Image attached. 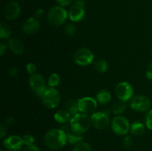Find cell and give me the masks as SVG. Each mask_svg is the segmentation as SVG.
<instances>
[{
    "label": "cell",
    "mask_w": 152,
    "mask_h": 151,
    "mask_svg": "<svg viewBox=\"0 0 152 151\" xmlns=\"http://www.w3.org/2000/svg\"><path fill=\"white\" fill-rule=\"evenodd\" d=\"M1 151H2V150H1Z\"/></svg>",
    "instance_id": "42"
},
{
    "label": "cell",
    "mask_w": 152,
    "mask_h": 151,
    "mask_svg": "<svg viewBox=\"0 0 152 151\" xmlns=\"http://www.w3.org/2000/svg\"><path fill=\"white\" fill-rule=\"evenodd\" d=\"M130 124L125 117L117 115L111 121V128L114 133L119 136L126 135L130 130Z\"/></svg>",
    "instance_id": "7"
},
{
    "label": "cell",
    "mask_w": 152,
    "mask_h": 151,
    "mask_svg": "<svg viewBox=\"0 0 152 151\" xmlns=\"http://www.w3.org/2000/svg\"><path fill=\"white\" fill-rule=\"evenodd\" d=\"M73 151H91V147L89 144L84 142H80V143L75 144Z\"/></svg>",
    "instance_id": "26"
},
{
    "label": "cell",
    "mask_w": 152,
    "mask_h": 151,
    "mask_svg": "<svg viewBox=\"0 0 152 151\" xmlns=\"http://www.w3.org/2000/svg\"><path fill=\"white\" fill-rule=\"evenodd\" d=\"M75 4L76 5H78V6H80V7H83L85 5V2L83 1V0H77L75 2Z\"/></svg>",
    "instance_id": "40"
},
{
    "label": "cell",
    "mask_w": 152,
    "mask_h": 151,
    "mask_svg": "<svg viewBox=\"0 0 152 151\" xmlns=\"http://www.w3.org/2000/svg\"><path fill=\"white\" fill-rule=\"evenodd\" d=\"M130 131L132 135L136 136H140L145 133V126L139 121L132 123L130 127Z\"/></svg>",
    "instance_id": "20"
},
{
    "label": "cell",
    "mask_w": 152,
    "mask_h": 151,
    "mask_svg": "<svg viewBox=\"0 0 152 151\" xmlns=\"http://www.w3.org/2000/svg\"><path fill=\"white\" fill-rule=\"evenodd\" d=\"M145 74H146V76L148 79L152 80V62L149 64V65H148V68H147Z\"/></svg>",
    "instance_id": "33"
},
{
    "label": "cell",
    "mask_w": 152,
    "mask_h": 151,
    "mask_svg": "<svg viewBox=\"0 0 152 151\" xmlns=\"http://www.w3.org/2000/svg\"><path fill=\"white\" fill-rule=\"evenodd\" d=\"M23 151H41L39 150V148L37 146L34 144H31V145H27L25 147Z\"/></svg>",
    "instance_id": "32"
},
{
    "label": "cell",
    "mask_w": 152,
    "mask_h": 151,
    "mask_svg": "<svg viewBox=\"0 0 152 151\" xmlns=\"http://www.w3.org/2000/svg\"><path fill=\"white\" fill-rule=\"evenodd\" d=\"M86 15L84 8L78 5H73L68 12V17L72 22H80L83 20Z\"/></svg>",
    "instance_id": "15"
},
{
    "label": "cell",
    "mask_w": 152,
    "mask_h": 151,
    "mask_svg": "<svg viewBox=\"0 0 152 151\" xmlns=\"http://www.w3.org/2000/svg\"><path fill=\"white\" fill-rule=\"evenodd\" d=\"M20 11V7L16 1H10L4 8V16L8 20H13L19 16Z\"/></svg>",
    "instance_id": "13"
},
{
    "label": "cell",
    "mask_w": 152,
    "mask_h": 151,
    "mask_svg": "<svg viewBox=\"0 0 152 151\" xmlns=\"http://www.w3.org/2000/svg\"><path fill=\"white\" fill-rule=\"evenodd\" d=\"M48 85L51 87H56L60 82V77L57 73H52L48 78Z\"/></svg>",
    "instance_id": "25"
},
{
    "label": "cell",
    "mask_w": 152,
    "mask_h": 151,
    "mask_svg": "<svg viewBox=\"0 0 152 151\" xmlns=\"http://www.w3.org/2000/svg\"><path fill=\"white\" fill-rule=\"evenodd\" d=\"M123 146L126 148H129L132 147V144H133V140H132V138L131 136H126L124 138L123 141Z\"/></svg>",
    "instance_id": "30"
},
{
    "label": "cell",
    "mask_w": 152,
    "mask_h": 151,
    "mask_svg": "<svg viewBox=\"0 0 152 151\" xmlns=\"http://www.w3.org/2000/svg\"><path fill=\"white\" fill-rule=\"evenodd\" d=\"M129 105L134 110L138 112H145L150 109L151 102L147 96L139 95L132 98Z\"/></svg>",
    "instance_id": "9"
},
{
    "label": "cell",
    "mask_w": 152,
    "mask_h": 151,
    "mask_svg": "<svg viewBox=\"0 0 152 151\" xmlns=\"http://www.w3.org/2000/svg\"><path fill=\"white\" fill-rule=\"evenodd\" d=\"M68 16V13H67L65 9L59 6H55L49 10L48 13V20L51 25L58 27L65 23Z\"/></svg>",
    "instance_id": "3"
},
{
    "label": "cell",
    "mask_w": 152,
    "mask_h": 151,
    "mask_svg": "<svg viewBox=\"0 0 152 151\" xmlns=\"http://www.w3.org/2000/svg\"><path fill=\"white\" fill-rule=\"evenodd\" d=\"M39 21L34 17L29 18L22 25V30L26 34H34L39 30Z\"/></svg>",
    "instance_id": "14"
},
{
    "label": "cell",
    "mask_w": 152,
    "mask_h": 151,
    "mask_svg": "<svg viewBox=\"0 0 152 151\" xmlns=\"http://www.w3.org/2000/svg\"><path fill=\"white\" fill-rule=\"evenodd\" d=\"M4 147L10 151H19L24 144L22 138L18 136H10L6 138L3 142Z\"/></svg>",
    "instance_id": "12"
},
{
    "label": "cell",
    "mask_w": 152,
    "mask_h": 151,
    "mask_svg": "<svg viewBox=\"0 0 152 151\" xmlns=\"http://www.w3.org/2000/svg\"><path fill=\"white\" fill-rule=\"evenodd\" d=\"M67 142V135L62 129H52L48 131L45 136L46 146L53 150L62 148L66 144Z\"/></svg>",
    "instance_id": "1"
},
{
    "label": "cell",
    "mask_w": 152,
    "mask_h": 151,
    "mask_svg": "<svg viewBox=\"0 0 152 151\" xmlns=\"http://www.w3.org/2000/svg\"><path fill=\"white\" fill-rule=\"evenodd\" d=\"M126 109V102L122 100H119L114 104L112 107V112L116 115H120L123 113Z\"/></svg>",
    "instance_id": "22"
},
{
    "label": "cell",
    "mask_w": 152,
    "mask_h": 151,
    "mask_svg": "<svg viewBox=\"0 0 152 151\" xmlns=\"http://www.w3.org/2000/svg\"><path fill=\"white\" fill-rule=\"evenodd\" d=\"M94 56L91 50L86 47H81L75 51L74 54V60L77 65L80 66H87L93 62Z\"/></svg>",
    "instance_id": "5"
},
{
    "label": "cell",
    "mask_w": 152,
    "mask_h": 151,
    "mask_svg": "<svg viewBox=\"0 0 152 151\" xmlns=\"http://www.w3.org/2000/svg\"><path fill=\"white\" fill-rule=\"evenodd\" d=\"M91 119L86 113H77L70 120L69 126L71 130L78 134H82L87 132L91 125Z\"/></svg>",
    "instance_id": "2"
},
{
    "label": "cell",
    "mask_w": 152,
    "mask_h": 151,
    "mask_svg": "<svg viewBox=\"0 0 152 151\" xmlns=\"http://www.w3.org/2000/svg\"><path fill=\"white\" fill-rule=\"evenodd\" d=\"M111 100V95L108 90H102L96 94V101L101 105H106Z\"/></svg>",
    "instance_id": "18"
},
{
    "label": "cell",
    "mask_w": 152,
    "mask_h": 151,
    "mask_svg": "<svg viewBox=\"0 0 152 151\" xmlns=\"http://www.w3.org/2000/svg\"><path fill=\"white\" fill-rule=\"evenodd\" d=\"M80 112L83 113H91L97 107V102L91 97H84L77 101Z\"/></svg>",
    "instance_id": "11"
},
{
    "label": "cell",
    "mask_w": 152,
    "mask_h": 151,
    "mask_svg": "<svg viewBox=\"0 0 152 151\" xmlns=\"http://www.w3.org/2000/svg\"><path fill=\"white\" fill-rule=\"evenodd\" d=\"M16 73H17V70H16V68H11V69L10 70V72H9L10 76H16Z\"/></svg>",
    "instance_id": "39"
},
{
    "label": "cell",
    "mask_w": 152,
    "mask_h": 151,
    "mask_svg": "<svg viewBox=\"0 0 152 151\" xmlns=\"http://www.w3.org/2000/svg\"><path fill=\"white\" fill-rule=\"evenodd\" d=\"M5 50H6V45L4 44H3V43H1V44H0V54H1V56L4 54Z\"/></svg>",
    "instance_id": "37"
},
{
    "label": "cell",
    "mask_w": 152,
    "mask_h": 151,
    "mask_svg": "<svg viewBox=\"0 0 152 151\" xmlns=\"http://www.w3.org/2000/svg\"><path fill=\"white\" fill-rule=\"evenodd\" d=\"M8 47L15 54H21L24 51V45L17 38H11L9 40Z\"/></svg>",
    "instance_id": "17"
},
{
    "label": "cell",
    "mask_w": 152,
    "mask_h": 151,
    "mask_svg": "<svg viewBox=\"0 0 152 151\" xmlns=\"http://www.w3.org/2000/svg\"><path fill=\"white\" fill-rule=\"evenodd\" d=\"M56 1L61 6H67L71 4L72 0H56Z\"/></svg>",
    "instance_id": "34"
},
{
    "label": "cell",
    "mask_w": 152,
    "mask_h": 151,
    "mask_svg": "<svg viewBox=\"0 0 152 151\" xmlns=\"http://www.w3.org/2000/svg\"><path fill=\"white\" fill-rule=\"evenodd\" d=\"M13 121H14V120H13V117H7L5 120V123L7 125H10V124H13Z\"/></svg>",
    "instance_id": "38"
},
{
    "label": "cell",
    "mask_w": 152,
    "mask_h": 151,
    "mask_svg": "<svg viewBox=\"0 0 152 151\" xmlns=\"http://www.w3.org/2000/svg\"><path fill=\"white\" fill-rule=\"evenodd\" d=\"M70 117H71V114L67 110H59L56 111L54 114V119L58 123H61V124L66 123L70 119Z\"/></svg>",
    "instance_id": "19"
},
{
    "label": "cell",
    "mask_w": 152,
    "mask_h": 151,
    "mask_svg": "<svg viewBox=\"0 0 152 151\" xmlns=\"http://www.w3.org/2000/svg\"><path fill=\"white\" fill-rule=\"evenodd\" d=\"M5 135H6V130L5 128H4V125L1 124V125L0 126V137H1V139H2Z\"/></svg>",
    "instance_id": "35"
},
{
    "label": "cell",
    "mask_w": 152,
    "mask_h": 151,
    "mask_svg": "<svg viewBox=\"0 0 152 151\" xmlns=\"http://www.w3.org/2000/svg\"><path fill=\"white\" fill-rule=\"evenodd\" d=\"M109 114L110 110L108 109L93 113L91 117L92 125L98 130L105 129L109 124Z\"/></svg>",
    "instance_id": "6"
},
{
    "label": "cell",
    "mask_w": 152,
    "mask_h": 151,
    "mask_svg": "<svg viewBox=\"0 0 152 151\" xmlns=\"http://www.w3.org/2000/svg\"><path fill=\"white\" fill-rule=\"evenodd\" d=\"M145 124L147 128L152 130V110L148 113L145 118Z\"/></svg>",
    "instance_id": "29"
},
{
    "label": "cell",
    "mask_w": 152,
    "mask_h": 151,
    "mask_svg": "<svg viewBox=\"0 0 152 151\" xmlns=\"http://www.w3.org/2000/svg\"><path fill=\"white\" fill-rule=\"evenodd\" d=\"M26 69L28 73L31 74V75H34L37 71V67L34 63H28L26 67Z\"/></svg>",
    "instance_id": "31"
},
{
    "label": "cell",
    "mask_w": 152,
    "mask_h": 151,
    "mask_svg": "<svg viewBox=\"0 0 152 151\" xmlns=\"http://www.w3.org/2000/svg\"><path fill=\"white\" fill-rule=\"evenodd\" d=\"M29 84L31 90L37 95L42 97L45 91L46 85L44 78L40 74H34L31 75L29 78Z\"/></svg>",
    "instance_id": "8"
},
{
    "label": "cell",
    "mask_w": 152,
    "mask_h": 151,
    "mask_svg": "<svg viewBox=\"0 0 152 151\" xmlns=\"http://www.w3.org/2000/svg\"><path fill=\"white\" fill-rule=\"evenodd\" d=\"M42 102L48 108H55L58 106L61 100L59 92L53 87L47 88L42 96Z\"/></svg>",
    "instance_id": "4"
},
{
    "label": "cell",
    "mask_w": 152,
    "mask_h": 151,
    "mask_svg": "<svg viewBox=\"0 0 152 151\" xmlns=\"http://www.w3.org/2000/svg\"><path fill=\"white\" fill-rule=\"evenodd\" d=\"M22 140H23V143L25 146L27 145L34 144V137L31 135H25L22 137Z\"/></svg>",
    "instance_id": "28"
},
{
    "label": "cell",
    "mask_w": 152,
    "mask_h": 151,
    "mask_svg": "<svg viewBox=\"0 0 152 151\" xmlns=\"http://www.w3.org/2000/svg\"><path fill=\"white\" fill-rule=\"evenodd\" d=\"M11 34V30L9 25L4 23V22H1L0 23V38L1 39L4 38H8Z\"/></svg>",
    "instance_id": "24"
},
{
    "label": "cell",
    "mask_w": 152,
    "mask_h": 151,
    "mask_svg": "<svg viewBox=\"0 0 152 151\" xmlns=\"http://www.w3.org/2000/svg\"><path fill=\"white\" fill-rule=\"evenodd\" d=\"M116 96L120 100L127 102L132 98L134 93V89L132 86L127 81L120 82L115 88Z\"/></svg>",
    "instance_id": "10"
},
{
    "label": "cell",
    "mask_w": 152,
    "mask_h": 151,
    "mask_svg": "<svg viewBox=\"0 0 152 151\" xmlns=\"http://www.w3.org/2000/svg\"><path fill=\"white\" fill-rule=\"evenodd\" d=\"M62 130L66 133L67 138H68V142L70 144H77L80 143L82 142L83 139V136L82 134H78V133H75L71 129L69 125H64L61 127Z\"/></svg>",
    "instance_id": "16"
},
{
    "label": "cell",
    "mask_w": 152,
    "mask_h": 151,
    "mask_svg": "<svg viewBox=\"0 0 152 151\" xmlns=\"http://www.w3.org/2000/svg\"><path fill=\"white\" fill-rule=\"evenodd\" d=\"M65 107H66V110L71 114V115H75L78 113L79 107H78V103L76 102L74 99H68L65 104Z\"/></svg>",
    "instance_id": "21"
},
{
    "label": "cell",
    "mask_w": 152,
    "mask_h": 151,
    "mask_svg": "<svg viewBox=\"0 0 152 151\" xmlns=\"http://www.w3.org/2000/svg\"><path fill=\"white\" fill-rule=\"evenodd\" d=\"M151 54H152V46H151Z\"/></svg>",
    "instance_id": "41"
},
{
    "label": "cell",
    "mask_w": 152,
    "mask_h": 151,
    "mask_svg": "<svg viewBox=\"0 0 152 151\" xmlns=\"http://www.w3.org/2000/svg\"><path fill=\"white\" fill-rule=\"evenodd\" d=\"M94 69L96 70V71L97 72L101 73H105L108 69V65L107 63V62H105L103 59H99V60H96L94 62Z\"/></svg>",
    "instance_id": "23"
},
{
    "label": "cell",
    "mask_w": 152,
    "mask_h": 151,
    "mask_svg": "<svg viewBox=\"0 0 152 151\" xmlns=\"http://www.w3.org/2000/svg\"><path fill=\"white\" fill-rule=\"evenodd\" d=\"M43 15H44V10L42 9H38V10L36 11V16L37 18H41L42 17Z\"/></svg>",
    "instance_id": "36"
},
{
    "label": "cell",
    "mask_w": 152,
    "mask_h": 151,
    "mask_svg": "<svg viewBox=\"0 0 152 151\" xmlns=\"http://www.w3.org/2000/svg\"><path fill=\"white\" fill-rule=\"evenodd\" d=\"M65 32L68 34V36H73L76 32V27L75 25L71 23H68L65 25Z\"/></svg>",
    "instance_id": "27"
}]
</instances>
